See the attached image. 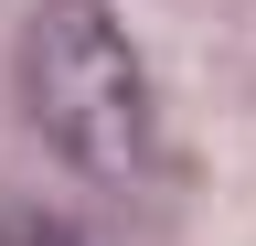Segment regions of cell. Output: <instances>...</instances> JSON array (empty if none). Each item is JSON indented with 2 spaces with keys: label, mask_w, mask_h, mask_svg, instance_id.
<instances>
[{
  "label": "cell",
  "mask_w": 256,
  "mask_h": 246,
  "mask_svg": "<svg viewBox=\"0 0 256 246\" xmlns=\"http://www.w3.org/2000/svg\"><path fill=\"white\" fill-rule=\"evenodd\" d=\"M22 107L75 171L128 182L150 161V86L107 0H43L22 33Z\"/></svg>",
  "instance_id": "obj_1"
},
{
  "label": "cell",
  "mask_w": 256,
  "mask_h": 246,
  "mask_svg": "<svg viewBox=\"0 0 256 246\" xmlns=\"http://www.w3.org/2000/svg\"><path fill=\"white\" fill-rule=\"evenodd\" d=\"M0 246H96V235L54 203H0Z\"/></svg>",
  "instance_id": "obj_2"
}]
</instances>
